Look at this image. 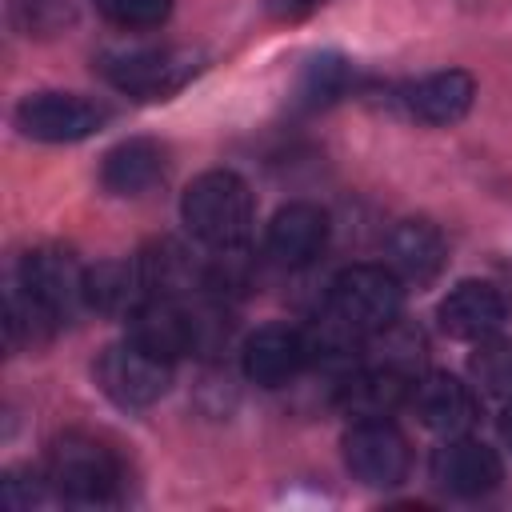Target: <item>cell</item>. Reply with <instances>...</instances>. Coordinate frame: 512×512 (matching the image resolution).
<instances>
[{"label":"cell","instance_id":"18","mask_svg":"<svg viewBox=\"0 0 512 512\" xmlns=\"http://www.w3.org/2000/svg\"><path fill=\"white\" fill-rule=\"evenodd\" d=\"M388 268L404 284H432L444 268V236L428 220H400L388 236Z\"/></svg>","mask_w":512,"mask_h":512},{"label":"cell","instance_id":"9","mask_svg":"<svg viewBox=\"0 0 512 512\" xmlns=\"http://www.w3.org/2000/svg\"><path fill=\"white\" fill-rule=\"evenodd\" d=\"M128 340L144 344L164 360L200 352V308H184L176 296H148L128 316Z\"/></svg>","mask_w":512,"mask_h":512},{"label":"cell","instance_id":"7","mask_svg":"<svg viewBox=\"0 0 512 512\" xmlns=\"http://www.w3.org/2000/svg\"><path fill=\"white\" fill-rule=\"evenodd\" d=\"M104 120H108V108L76 92H32L16 104V128L28 140H44V144L84 140L100 132Z\"/></svg>","mask_w":512,"mask_h":512},{"label":"cell","instance_id":"21","mask_svg":"<svg viewBox=\"0 0 512 512\" xmlns=\"http://www.w3.org/2000/svg\"><path fill=\"white\" fill-rule=\"evenodd\" d=\"M472 380L492 396H512V336H488L480 340L472 356Z\"/></svg>","mask_w":512,"mask_h":512},{"label":"cell","instance_id":"25","mask_svg":"<svg viewBox=\"0 0 512 512\" xmlns=\"http://www.w3.org/2000/svg\"><path fill=\"white\" fill-rule=\"evenodd\" d=\"M500 432H504V440H508V448H512V396H508V408H504V416H500Z\"/></svg>","mask_w":512,"mask_h":512},{"label":"cell","instance_id":"11","mask_svg":"<svg viewBox=\"0 0 512 512\" xmlns=\"http://www.w3.org/2000/svg\"><path fill=\"white\" fill-rule=\"evenodd\" d=\"M432 480L448 492V496H484L500 484L504 468H500V456L484 444V440H472V436H444V444L432 452V464H428Z\"/></svg>","mask_w":512,"mask_h":512},{"label":"cell","instance_id":"13","mask_svg":"<svg viewBox=\"0 0 512 512\" xmlns=\"http://www.w3.org/2000/svg\"><path fill=\"white\" fill-rule=\"evenodd\" d=\"M504 316H508V304H504L500 288H492L484 280H460L440 300V308H436L440 328L452 340H472V344L496 336L500 324H504Z\"/></svg>","mask_w":512,"mask_h":512},{"label":"cell","instance_id":"22","mask_svg":"<svg viewBox=\"0 0 512 512\" xmlns=\"http://www.w3.org/2000/svg\"><path fill=\"white\" fill-rule=\"evenodd\" d=\"M8 16L24 36H52L76 20V4L72 0H12Z\"/></svg>","mask_w":512,"mask_h":512},{"label":"cell","instance_id":"5","mask_svg":"<svg viewBox=\"0 0 512 512\" xmlns=\"http://www.w3.org/2000/svg\"><path fill=\"white\" fill-rule=\"evenodd\" d=\"M96 68L112 88L128 96L164 100L196 76L200 60L184 48H124V52H104Z\"/></svg>","mask_w":512,"mask_h":512},{"label":"cell","instance_id":"6","mask_svg":"<svg viewBox=\"0 0 512 512\" xmlns=\"http://www.w3.org/2000/svg\"><path fill=\"white\" fill-rule=\"evenodd\" d=\"M96 384L108 400L120 408H148L156 404L172 384V360L148 352L136 340H120L100 352L96 360Z\"/></svg>","mask_w":512,"mask_h":512},{"label":"cell","instance_id":"20","mask_svg":"<svg viewBox=\"0 0 512 512\" xmlns=\"http://www.w3.org/2000/svg\"><path fill=\"white\" fill-rule=\"evenodd\" d=\"M352 84V64L344 56H316L304 72H300V104L304 108H320V104H332L336 96H344Z\"/></svg>","mask_w":512,"mask_h":512},{"label":"cell","instance_id":"19","mask_svg":"<svg viewBox=\"0 0 512 512\" xmlns=\"http://www.w3.org/2000/svg\"><path fill=\"white\" fill-rule=\"evenodd\" d=\"M88 308L104 312V316H132L152 292L144 284V272L136 260H104L96 268H88Z\"/></svg>","mask_w":512,"mask_h":512},{"label":"cell","instance_id":"23","mask_svg":"<svg viewBox=\"0 0 512 512\" xmlns=\"http://www.w3.org/2000/svg\"><path fill=\"white\" fill-rule=\"evenodd\" d=\"M96 8L120 28H156L168 20L172 0H96Z\"/></svg>","mask_w":512,"mask_h":512},{"label":"cell","instance_id":"8","mask_svg":"<svg viewBox=\"0 0 512 512\" xmlns=\"http://www.w3.org/2000/svg\"><path fill=\"white\" fill-rule=\"evenodd\" d=\"M344 464L368 488H392L408 476V440L392 420H352L344 432Z\"/></svg>","mask_w":512,"mask_h":512},{"label":"cell","instance_id":"12","mask_svg":"<svg viewBox=\"0 0 512 512\" xmlns=\"http://www.w3.org/2000/svg\"><path fill=\"white\" fill-rule=\"evenodd\" d=\"M328 212L320 204H308V200H296V204H284L272 220H268V232H264V248L276 264L284 268H304L312 264L324 248H328Z\"/></svg>","mask_w":512,"mask_h":512},{"label":"cell","instance_id":"2","mask_svg":"<svg viewBox=\"0 0 512 512\" xmlns=\"http://www.w3.org/2000/svg\"><path fill=\"white\" fill-rule=\"evenodd\" d=\"M404 280L384 264H352L328 288V312L360 336H380L400 320Z\"/></svg>","mask_w":512,"mask_h":512},{"label":"cell","instance_id":"4","mask_svg":"<svg viewBox=\"0 0 512 512\" xmlns=\"http://www.w3.org/2000/svg\"><path fill=\"white\" fill-rule=\"evenodd\" d=\"M12 284L52 320V324H64L72 320L80 308H88V268L64 252V248H36L28 252L20 264H16V276Z\"/></svg>","mask_w":512,"mask_h":512},{"label":"cell","instance_id":"1","mask_svg":"<svg viewBox=\"0 0 512 512\" xmlns=\"http://www.w3.org/2000/svg\"><path fill=\"white\" fill-rule=\"evenodd\" d=\"M180 216L200 244L216 252H232L244 248L252 232V192L236 172L212 168L188 184L180 200Z\"/></svg>","mask_w":512,"mask_h":512},{"label":"cell","instance_id":"14","mask_svg":"<svg viewBox=\"0 0 512 512\" xmlns=\"http://www.w3.org/2000/svg\"><path fill=\"white\" fill-rule=\"evenodd\" d=\"M416 416L424 428L440 432V436H460L476 424V396L464 380L448 376V372H428L416 376L412 392H408Z\"/></svg>","mask_w":512,"mask_h":512},{"label":"cell","instance_id":"16","mask_svg":"<svg viewBox=\"0 0 512 512\" xmlns=\"http://www.w3.org/2000/svg\"><path fill=\"white\" fill-rule=\"evenodd\" d=\"M168 168V148L160 140L148 136H132L124 144H116L104 164H100V184L116 196H140L148 188H156L164 180Z\"/></svg>","mask_w":512,"mask_h":512},{"label":"cell","instance_id":"10","mask_svg":"<svg viewBox=\"0 0 512 512\" xmlns=\"http://www.w3.org/2000/svg\"><path fill=\"white\" fill-rule=\"evenodd\" d=\"M244 376L260 388H280L312 364L308 332L292 324H264L244 340Z\"/></svg>","mask_w":512,"mask_h":512},{"label":"cell","instance_id":"24","mask_svg":"<svg viewBox=\"0 0 512 512\" xmlns=\"http://www.w3.org/2000/svg\"><path fill=\"white\" fill-rule=\"evenodd\" d=\"M320 4H328V0H268V12L276 20H300V16L316 12Z\"/></svg>","mask_w":512,"mask_h":512},{"label":"cell","instance_id":"15","mask_svg":"<svg viewBox=\"0 0 512 512\" xmlns=\"http://www.w3.org/2000/svg\"><path fill=\"white\" fill-rule=\"evenodd\" d=\"M472 96H476V80L464 68H440V72L412 80L400 92V104L408 108V116L444 128V124H456L472 108Z\"/></svg>","mask_w":512,"mask_h":512},{"label":"cell","instance_id":"3","mask_svg":"<svg viewBox=\"0 0 512 512\" xmlns=\"http://www.w3.org/2000/svg\"><path fill=\"white\" fill-rule=\"evenodd\" d=\"M44 476L60 500L72 504H104L120 488V460L112 448L84 432H68L48 448Z\"/></svg>","mask_w":512,"mask_h":512},{"label":"cell","instance_id":"17","mask_svg":"<svg viewBox=\"0 0 512 512\" xmlns=\"http://www.w3.org/2000/svg\"><path fill=\"white\" fill-rule=\"evenodd\" d=\"M412 376L396 372V368H384V364H368L360 372H352L344 384H340V408L352 416V420H388L412 392Z\"/></svg>","mask_w":512,"mask_h":512}]
</instances>
